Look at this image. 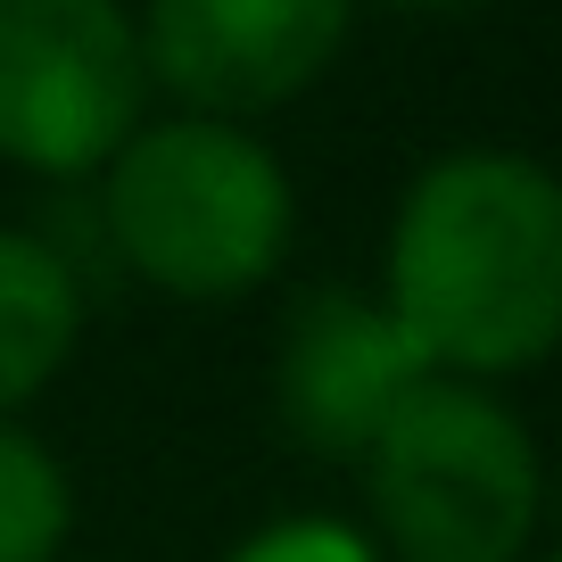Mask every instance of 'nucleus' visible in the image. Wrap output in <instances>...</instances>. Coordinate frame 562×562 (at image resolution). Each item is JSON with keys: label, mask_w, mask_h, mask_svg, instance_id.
I'll return each instance as SVG.
<instances>
[{"label": "nucleus", "mask_w": 562, "mask_h": 562, "mask_svg": "<svg viewBox=\"0 0 562 562\" xmlns=\"http://www.w3.org/2000/svg\"><path fill=\"white\" fill-rule=\"evenodd\" d=\"M381 306L439 381L546 364L562 348V182L513 149L439 158L397 207Z\"/></svg>", "instance_id": "f257e3e1"}, {"label": "nucleus", "mask_w": 562, "mask_h": 562, "mask_svg": "<svg viewBox=\"0 0 562 562\" xmlns=\"http://www.w3.org/2000/svg\"><path fill=\"white\" fill-rule=\"evenodd\" d=\"M108 240L166 299H240L290 248V175L240 124H149L108 166Z\"/></svg>", "instance_id": "f03ea898"}, {"label": "nucleus", "mask_w": 562, "mask_h": 562, "mask_svg": "<svg viewBox=\"0 0 562 562\" xmlns=\"http://www.w3.org/2000/svg\"><path fill=\"white\" fill-rule=\"evenodd\" d=\"M372 521L397 562H513L538 529V439L480 381H430L364 456Z\"/></svg>", "instance_id": "7ed1b4c3"}, {"label": "nucleus", "mask_w": 562, "mask_h": 562, "mask_svg": "<svg viewBox=\"0 0 562 562\" xmlns=\"http://www.w3.org/2000/svg\"><path fill=\"white\" fill-rule=\"evenodd\" d=\"M140 25L108 0H0V158L25 175L116 166L140 133Z\"/></svg>", "instance_id": "20e7f679"}, {"label": "nucleus", "mask_w": 562, "mask_h": 562, "mask_svg": "<svg viewBox=\"0 0 562 562\" xmlns=\"http://www.w3.org/2000/svg\"><path fill=\"white\" fill-rule=\"evenodd\" d=\"M348 42L339 0H166L140 18V58L207 124L299 100Z\"/></svg>", "instance_id": "39448f33"}, {"label": "nucleus", "mask_w": 562, "mask_h": 562, "mask_svg": "<svg viewBox=\"0 0 562 562\" xmlns=\"http://www.w3.org/2000/svg\"><path fill=\"white\" fill-rule=\"evenodd\" d=\"M430 381L439 372L405 339V323L356 290H315L273 348V405L315 456H372L405 397Z\"/></svg>", "instance_id": "423d86ee"}, {"label": "nucleus", "mask_w": 562, "mask_h": 562, "mask_svg": "<svg viewBox=\"0 0 562 562\" xmlns=\"http://www.w3.org/2000/svg\"><path fill=\"white\" fill-rule=\"evenodd\" d=\"M75 331H83V299L67 257L34 232H0V422L58 381Z\"/></svg>", "instance_id": "0eeeda50"}, {"label": "nucleus", "mask_w": 562, "mask_h": 562, "mask_svg": "<svg viewBox=\"0 0 562 562\" xmlns=\"http://www.w3.org/2000/svg\"><path fill=\"white\" fill-rule=\"evenodd\" d=\"M67 529H75V488L58 456L34 430L0 422V562H58Z\"/></svg>", "instance_id": "6e6552de"}, {"label": "nucleus", "mask_w": 562, "mask_h": 562, "mask_svg": "<svg viewBox=\"0 0 562 562\" xmlns=\"http://www.w3.org/2000/svg\"><path fill=\"white\" fill-rule=\"evenodd\" d=\"M232 562H381L356 529H339V521H323V513H299V521H273V529H257V538L240 546Z\"/></svg>", "instance_id": "1a4fd4ad"}, {"label": "nucleus", "mask_w": 562, "mask_h": 562, "mask_svg": "<svg viewBox=\"0 0 562 562\" xmlns=\"http://www.w3.org/2000/svg\"><path fill=\"white\" fill-rule=\"evenodd\" d=\"M546 562H562V546H554V554H546Z\"/></svg>", "instance_id": "9d476101"}]
</instances>
